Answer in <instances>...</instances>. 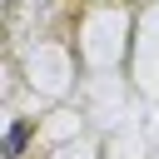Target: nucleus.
I'll return each instance as SVG.
<instances>
[{
	"label": "nucleus",
	"mask_w": 159,
	"mask_h": 159,
	"mask_svg": "<svg viewBox=\"0 0 159 159\" xmlns=\"http://www.w3.org/2000/svg\"><path fill=\"white\" fill-rule=\"evenodd\" d=\"M25 139H30V124H25V119H15V124H10V134H5V159H20Z\"/></svg>",
	"instance_id": "f257e3e1"
}]
</instances>
